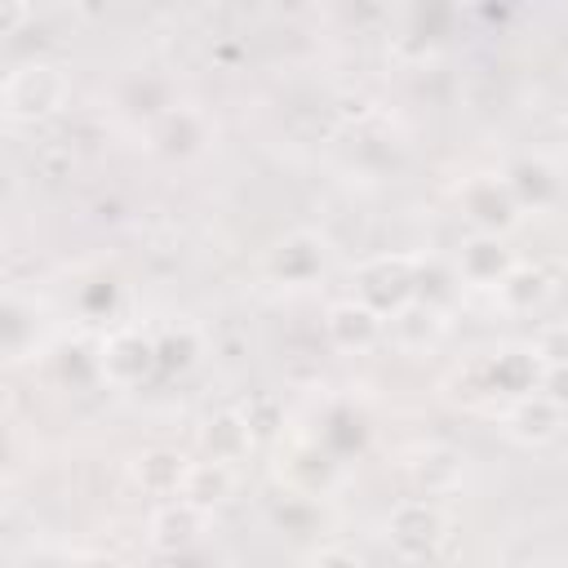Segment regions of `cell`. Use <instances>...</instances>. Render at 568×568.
I'll use <instances>...</instances> for the list:
<instances>
[{
	"instance_id": "cell-1",
	"label": "cell",
	"mask_w": 568,
	"mask_h": 568,
	"mask_svg": "<svg viewBox=\"0 0 568 568\" xmlns=\"http://www.w3.org/2000/svg\"><path fill=\"white\" fill-rule=\"evenodd\" d=\"M67 71L58 62H22L4 80V115L9 120H44L67 102Z\"/></svg>"
},
{
	"instance_id": "cell-2",
	"label": "cell",
	"mask_w": 568,
	"mask_h": 568,
	"mask_svg": "<svg viewBox=\"0 0 568 568\" xmlns=\"http://www.w3.org/2000/svg\"><path fill=\"white\" fill-rule=\"evenodd\" d=\"M386 537H390L395 555H404V559H430L453 537V524H448V515L435 501H399L390 510V519H386Z\"/></svg>"
},
{
	"instance_id": "cell-3",
	"label": "cell",
	"mask_w": 568,
	"mask_h": 568,
	"mask_svg": "<svg viewBox=\"0 0 568 568\" xmlns=\"http://www.w3.org/2000/svg\"><path fill=\"white\" fill-rule=\"evenodd\" d=\"M359 302H368L377 315H395L408 302H417V262L404 253L364 262L359 266Z\"/></svg>"
},
{
	"instance_id": "cell-4",
	"label": "cell",
	"mask_w": 568,
	"mask_h": 568,
	"mask_svg": "<svg viewBox=\"0 0 568 568\" xmlns=\"http://www.w3.org/2000/svg\"><path fill=\"white\" fill-rule=\"evenodd\" d=\"M462 209L479 226V235H497L519 222V195L510 191L506 178H493V173H479L462 186Z\"/></svg>"
},
{
	"instance_id": "cell-5",
	"label": "cell",
	"mask_w": 568,
	"mask_h": 568,
	"mask_svg": "<svg viewBox=\"0 0 568 568\" xmlns=\"http://www.w3.org/2000/svg\"><path fill=\"white\" fill-rule=\"evenodd\" d=\"M324 328H328V342L333 346H342V351H368L386 333V315H377L368 302L351 297V302H333L328 306Z\"/></svg>"
},
{
	"instance_id": "cell-6",
	"label": "cell",
	"mask_w": 568,
	"mask_h": 568,
	"mask_svg": "<svg viewBox=\"0 0 568 568\" xmlns=\"http://www.w3.org/2000/svg\"><path fill=\"white\" fill-rule=\"evenodd\" d=\"M155 364H160V351H155V342L142 337V333H115V337L102 346V373H106V382H115V386H138V382H146Z\"/></svg>"
},
{
	"instance_id": "cell-7",
	"label": "cell",
	"mask_w": 568,
	"mask_h": 568,
	"mask_svg": "<svg viewBox=\"0 0 568 568\" xmlns=\"http://www.w3.org/2000/svg\"><path fill=\"white\" fill-rule=\"evenodd\" d=\"M266 271H271L275 280H284V284H306V280H315V275L324 271V240L311 235V231L284 235V240L271 248Z\"/></svg>"
},
{
	"instance_id": "cell-8",
	"label": "cell",
	"mask_w": 568,
	"mask_h": 568,
	"mask_svg": "<svg viewBox=\"0 0 568 568\" xmlns=\"http://www.w3.org/2000/svg\"><path fill=\"white\" fill-rule=\"evenodd\" d=\"M564 426V404H555L546 390L541 395H519L510 408H506V430L519 439V444H546L555 439Z\"/></svg>"
},
{
	"instance_id": "cell-9",
	"label": "cell",
	"mask_w": 568,
	"mask_h": 568,
	"mask_svg": "<svg viewBox=\"0 0 568 568\" xmlns=\"http://www.w3.org/2000/svg\"><path fill=\"white\" fill-rule=\"evenodd\" d=\"M204 524H209V510H200V506L173 497L169 506H160V510L151 515V546H155V550H186V546L204 532Z\"/></svg>"
},
{
	"instance_id": "cell-10",
	"label": "cell",
	"mask_w": 568,
	"mask_h": 568,
	"mask_svg": "<svg viewBox=\"0 0 568 568\" xmlns=\"http://www.w3.org/2000/svg\"><path fill=\"white\" fill-rule=\"evenodd\" d=\"M186 466H191V462H186L182 453H173V448H146V453L133 457L129 475H133V484H138L142 493H151V497H173V493H182Z\"/></svg>"
},
{
	"instance_id": "cell-11",
	"label": "cell",
	"mask_w": 568,
	"mask_h": 568,
	"mask_svg": "<svg viewBox=\"0 0 568 568\" xmlns=\"http://www.w3.org/2000/svg\"><path fill=\"white\" fill-rule=\"evenodd\" d=\"M200 444H204V457L209 462H226L231 466V462H240L253 448V430H248V422H244L240 408H226V413H213L204 422Z\"/></svg>"
},
{
	"instance_id": "cell-12",
	"label": "cell",
	"mask_w": 568,
	"mask_h": 568,
	"mask_svg": "<svg viewBox=\"0 0 568 568\" xmlns=\"http://www.w3.org/2000/svg\"><path fill=\"white\" fill-rule=\"evenodd\" d=\"M231 488H235V470L226 466V462H191L186 466V479H182V501H191V506H200V510H213L217 501H226L231 497Z\"/></svg>"
},
{
	"instance_id": "cell-13",
	"label": "cell",
	"mask_w": 568,
	"mask_h": 568,
	"mask_svg": "<svg viewBox=\"0 0 568 568\" xmlns=\"http://www.w3.org/2000/svg\"><path fill=\"white\" fill-rule=\"evenodd\" d=\"M408 475L422 493H448L462 479V453L448 448V444H430L408 462Z\"/></svg>"
},
{
	"instance_id": "cell-14",
	"label": "cell",
	"mask_w": 568,
	"mask_h": 568,
	"mask_svg": "<svg viewBox=\"0 0 568 568\" xmlns=\"http://www.w3.org/2000/svg\"><path fill=\"white\" fill-rule=\"evenodd\" d=\"M510 266H515V262H510V253L501 248L497 235H475V240L462 248V275H466L470 284H493V288H497Z\"/></svg>"
},
{
	"instance_id": "cell-15",
	"label": "cell",
	"mask_w": 568,
	"mask_h": 568,
	"mask_svg": "<svg viewBox=\"0 0 568 568\" xmlns=\"http://www.w3.org/2000/svg\"><path fill=\"white\" fill-rule=\"evenodd\" d=\"M546 293H550V275L541 266H510L506 280L497 284V302L506 311H532L546 302Z\"/></svg>"
},
{
	"instance_id": "cell-16",
	"label": "cell",
	"mask_w": 568,
	"mask_h": 568,
	"mask_svg": "<svg viewBox=\"0 0 568 568\" xmlns=\"http://www.w3.org/2000/svg\"><path fill=\"white\" fill-rule=\"evenodd\" d=\"M155 142H160V151H169V155H191V151L204 142V124H200V115L186 111V106L164 111L160 124H155Z\"/></svg>"
},
{
	"instance_id": "cell-17",
	"label": "cell",
	"mask_w": 568,
	"mask_h": 568,
	"mask_svg": "<svg viewBox=\"0 0 568 568\" xmlns=\"http://www.w3.org/2000/svg\"><path fill=\"white\" fill-rule=\"evenodd\" d=\"M439 311L426 302V297H417V302H408L404 311H395L390 315V333L404 342V346H426V342H435L439 337Z\"/></svg>"
},
{
	"instance_id": "cell-18",
	"label": "cell",
	"mask_w": 568,
	"mask_h": 568,
	"mask_svg": "<svg viewBox=\"0 0 568 568\" xmlns=\"http://www.w3.org/2000/svg\"><path fill=\"white\" fill-rule=\"evenodd\" d=\"M488 377H493V390H510L515 399L532 390L537 382V355H524V351H506L488 364Z\"/></svg>"
},
{
	"instance_id": "cell-19",
	"label": "cell",
	"mask_w": 568,
	"mask_h": 568,
	"mask_svg": "<svg viewBox=\"0 0 568 568\" xmlns=\"http://www.w3.org/2000/svg\"><path fill=\"white\" fill-rule=\"evenodd\" d=\"M240 413H244V422H248V430H253V444H257V439H275L280 426H284V404H280L271 390L248 395V404H244Z\"/></svg>"
},
{
	"instance_id": "cell-20",
	"label": "cell",
	"mask_w": 568,
	"mask_h": 568,
	"mask_svg": "<svg viewBox=\"0 0 568 568\" xmlns=\"http://www.w3.org/2000/svg\"><path fill=\"white\" fill-rule=\"evenodd\" d=\"M532 355L546 368H568V324H546L537 346H532Z\"/></svg>"
},
{
	"instance_id": "cell-21",
	"label": "cell",
	"mask_w": 568,
	"mask_h": 568,
	"mask_svg": "<svg viewBox=\"0 0 568 568\" xmlns=\"http://www.w3.org/2000/svg\"><path fill=\"white\" fill-rule=\"evenodd\" d=\"M155 351H160V364H178V368H186V364L195 359V333H191V328L169 333L164 342H155Z\"/></svg>"
},
{
	"instance_id": "cell-22",
	"label": "cell",
	"mask_w": 568,
	"mask_h": 568,
	"mask_svg": "<svg viewBox=\"0 0 568 568\" xmlns=\"http://www.w3.org/2000/svg\"><path fill=\"white\" fill-rule=\"evenodd\" d=\"M67 164H71V142H44V146H36V169L44 178H62Z\"/></svg>"
},
{
	"instance_id": "cell-23",
	"label": "cell",
	"mask_w": 568,
	"mask_h": 568,
	"mask_svg": "<svg viewBox=\"0 0 568 568\" xmlns=\"http://www.w3.org/2000/svg\"><path fill=\"white\" fill-rule=\"evenodd\" d=\"M306 568H359V559H355L346 546H324Z\"/></svg>"
},
{
	"instance_id": "cell-24",
	"label": "cell",
	"mask_w": 568,
	"mask_h": 568,
	"mask_svg": "<svg viewBox=\"0 0 568 568\" xmlns=\"http://www.w3.org/2000/svg\"><path fill=\"white\" fill-rule=\"evenodd\" d=\"M546 395L568 408V368H546Z\"/></svg>"
},
{
	"instance_id": "cell-25",
	"label": "cell",
	"mask_w": 568,
	"mask_h": 568,
	"mask_svg": "<svg viewBox=\"0 0 568 568\" xmlns=\"http://www.w3.org/2000/svg\"><path fill=\"white\" fill-rule=\"evenodd\" d=\"M27 18H31L27 4H4V9H0V36H13V27L27 22Z\"/></svg>"
},
{
	"instance_id": "cell-26",
	"label": "cell",
	"mask_w": 568,
	"mask_h": 568,
	"mask_svg": "<svg viewBox=\"0 0 568 568\" xmlns=\"http://www.w3.org/2000/svg\"><path fill=\"white\" fill-rule=\"evenodd\" d=\"M71 568H120V564H115L111 555H75Z\"/></svg>"
},
{
	"instance_id": "cell-27",
	"label": "cell",
	"mask_w": 568,
	"mask_h": 568,
	"mask_svg": "<svg viewBox=\"0 0 568 568\" xmlns=\"http://www.w3.org/2000/svg\"><path fill=\"white\" fill-rule=\"evenodd\" d=\"M564 133H568V115H564Z\"/></svg>"
}]
</instances>
